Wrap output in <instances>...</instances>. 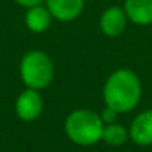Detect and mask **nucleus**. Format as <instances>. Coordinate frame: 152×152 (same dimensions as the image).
Segmentation results:
<instances>
[{"label":"nucleus","mask_w":152,"mask_h":152,"mask_svg":"<svg viewBox=\"0 0 152 152\" xmlns=\"http://www.w3.org/2000/svg\"><path fill=\"white\" fill-rule=\"evenodd\" d=\"M142 81L131 69L113 70L103 85L104 106L112 107L118 113H127L137 107L142 100Z\"/></svg>","instance_id":"1"},{"label":"nucleus","mask_w":152,"mask_h":152,"mask_svg":"<svg viewBox=\"0 0 152 152\" xmlns=\"http://www.w3.org/2000/svg\"><path fill=\"white\" fill-rule=\"evenodd\" d=\"M104 122L90 109H76L66 116L64 133L70 142L79 146H93L102 140Z\"/></svg>","instance_id":"2"},{"label":"nucleus","mask_w":152,"mask_h":152,"mask_svg":"<svg viewBox=\"0 0 152 152\" xmlns=\"http://www.w3.org/2000/svg\"><path fill=\"white\" fill-rule=\"evenodd\" d=\"M55 76V66L52 58L39 49L26 52L20 61V78L26 88L45 90L51 85Z\"/></svg>","instance_id":"3"},{"label":"nucleus","mask_w":152,"mask_h":152,"mask_svg":"<svg viewBox=\"0 0 152 152\" xmlns=\"http://www.w3.org/2000/svg\"><path fill=\"white\" fill-rule=\"evenodd\" d=\"M45 109V102L40 91L33 88H26L21 91L15 100V113L24 122H31L40 118Z\"/></svg>","instance_id":"4"},{"label":"nucleus","mask_w":152,"mask_h":152,"mask_svg":"<svg viewBox=\"0 0 152 152\" xmlns=\"http://www.w3.org/2000/svg\"><path fill=\"white\" fill-rule=\"evenodd\" d=\"M128 23V17L122 6H109L99 18V28L106 37H119L125 31Z\"/></svg>","instance_id":"5"},{"label":"nucleus","mask_w":152,"mask_h":152,"mask_svg":"<svg viewBox=\"0 0 152 152\" xmlns=\"http://www.w3.org/2000/svg\"><path fill=\"white\" fill-rule=\"evenodd\" d=\"M54 20L60 23H72L78 20L85 8V0H45Z\"/></svg>","instance_id":"6"},{"label":"nucleus","mask_w":152,"mask_h":152,"mask_svg":"<svg viewBox=\"0 0 152 152\" xmlns=\"http://www.w3.org/2000/svg\"><path fill=\"white\" fill-rule=\"evenodd\" d=\"M130 139L139 146L152 145V109L140 112L130 125Z\"/></svg>","instance_id":"7"},{"label":"nucleus","mask_w":152,"mask_h":152,"mask_svg":"<svg viewBox=\"0 0 152 152\" xmlns=\"http://www.w3.org/2000/svg\"><path fill=\"white\" fill-rule=\"evenodd\" d=\"M128 21L134 26H152V0H125L122 5Z\"/></svg>","instance_id":"8"},{"label":"nucleus","mask_w":152,"mask_h":152,"mask_svg":"<svg viewBox=\"0 0 152 152\" xmlns=\"http://www.w3.org/2000/svg\"><path fill=\"white\" fill-rule=\"evenodd\" d=\"M52 20L54 18H52L49 9L45 6V3L28 8L24 15V24H26L27 30L31 33H36V34L45 33L51 27Z\"/></svg>","instance_id":"9"},{"label":"nucleus","mask_w":152,"mask_h":152,"mask_svg":"<svg viewBox=\"0 0 152 152\" xmlns=\"http://www.w3.org/2000/svg\"><path fill=\"white\" fill-rule=\"evenodd\" d=\"M128 137H130L128 130L118 122L106 124L102 134V140L109 146H122L128 140Z\"/></svg>","instance_id":"10"},{"label":"nucleus","mask_w":152,"mask_h":152,"mask_svg":"<svg viewBox=\"0 0 152 152\" xmlns=\"http://www.w3.org/2000/svg\"><path fill=\"white\" fill-rule=\"evenodd\" d=\"M100 115V118H102V121L104 122V125L106 124H112V122H116V118H118V112L116 110H113L112 107H107V106H104V109L102 110V113H99Z\"/></svg>","instance_id":"11"},{"label":"nucleus","mask_w":152,"mask_h":152,"mask_svg":"<svg viewBox=\"0 0 152 152\" xmlns=\"http://www.w3.org/2000/svg\"><path fill=\"white\" fill-rule=\"evenodd\" d=\"M14 2L26 9L31 8V6H37V5H43L45 3V0H14Z\"/></svg>","instance_id":"12"}]
</instances>
